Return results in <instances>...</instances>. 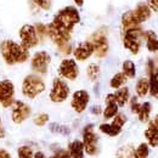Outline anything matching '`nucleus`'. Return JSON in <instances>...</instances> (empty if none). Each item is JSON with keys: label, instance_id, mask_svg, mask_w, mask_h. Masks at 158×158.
<instances>
[{"label": "nucleus", "instance_id": "nucleus-6", "mask_svg": "<svg viewBox=\"0 0 158 158\" xmlns=\"http://www.w3.org/2000/svg\"><path fill=\"white\" fill-rule=\"evenodd\" d=\"M69 94H71V89H69L68 84L64 81V79L55 78L52 80L51 89H50V93H49V99L51 100L54 103L64 102L68 99Z\"/></svg>", "mask_w": 158, "mask_h": 158}, {"label": "nucleus", "instance_id": "nucleus-7", "mask_svg": "<svg viewBox=\"0 0 158 158\" xmlns=\"http://www.w3.org/2000/svg\"><path fill=\"white\" fill-rule=\"evenodd\" d=\"M19 37H20V44L28 51L38 46L40 41L35 27L33 24H23L19 31Z\"/></svg>", "mask_w": 158, "mask_h": 158}, {"label": "nucleus", "instance_id": "nucleus-23", "mask_svg": "<svg viewBox=\"0 0 158 158\" xmlns=\"http://www.w3.org/2000/svg\"><path fill=\"white\" fill-rule=\"evenodd\" d=\"M122 73L127 77V78H135L136 76V67H135V63L131 61V60H125L123 63H122Z\"/></svg>", "mask_w": 158, "mask_h": 158}, {"label": "nucleus", "instance_id": "nucleus-32", "mask_svg": "<svg viewBox=\"0 0 158 158\" xmlns=\"http://www.w3.org/2000/svg\"><path fill=\"white\" fill-rule=\"evenodd\" d=\"M34 152L31 146L22 145L17 148V157L19 158H33Z\"/></svg>", "mask_w": 158, "mask_h": 158}, {"label": "nucleus", "instance_id": "nucleus-1", "mask_svg": "<svg viewBox=\"0 0 158 158\" xmlns=\"http://www.w3.org/2000/svg\"><path fill=\"white\" fill-rule=\"evenodd\" d=\"M0 56L6 64L15 66L27 62L29 59V51L24 49L20 43L6 39L0 43Z\"/></svg>", "mask_w": 158, "mask_h": 158}, {"label": "nucleus", "instance_id": "nucleus-22", "mask_svg": "<svg viewBox=\"0 0 158 158\" xmlns=\"http://www.w3.org/2000/svg\"><path fill=\"white\" fill-rule=\"evenodd\" d=\"M138 98H145L150 93V81L148 78H140L135 85Z\"/></svg>", "mask_w": 158, "mask_h": 158}, {"label": "nucleus", "instance_id": "nucleus-34", "mask_svg": "<svg viewBox=\"0 0 158 158\" xmlns=\"http://www.w3.org/2000/svg\"><path fill=\"white\" fill-rule=\"evenodd\" d=\"M48 122H49V114H48V113H38V114L33 118V123H34L37 127H44Z\"/></svg>", "mask_w": 158, "mask_h": 158}, {"label": "nucleus", "instance_id": "nucleus-30", "mask_svg": "<svg viewBox=\"0 0 158 158\" xmlns=\"http://www.w3.org/2000/svg\"><path fill=\"white\" fill-rule=\"evenodd\" d=\"M134 146L131 143H128V145H124L119 148L116 153V157L117 158H134Z\"/></svg>", "mask_w": 158, "mask_h": 158}, {"label": "nucleus", "instance_id": "nucleus-36", "mask_svg": "<svg viewBox=\"0 0 158 158\" xmlns=\"http://www.w3.org/2000/svg\"><path fill=\"white\" fill-rule=\"evenodd\" d=\"M33 2L43 11H49L52 6V0H33Z\"/></svg>", "mask_w": 158, "mask_h": 158}, {"label": "nucleus", "instance_id": "nucleus-37", "mask_svg": "<svg viewBox=\"0 0 158 158\" xmlns=\"http://www.w3.org/2000/svg\"><path fill=\"white\" fill-rule=\"evenodd\" d=\"M35 31H37V34L39 37V40H44L48 37V31H46V26L43 24V23H37L35 26Z\"/></svg>", "mask_w": 158, "mask_h": 158}, {"label": "nucleus", "instance_id": "nucleus-26", "mask_svg": "<svg viewBox=\"0 0 158 158\" xmlns=\"http://www.w3.org/2000/svg\"><path fill=\"white\" fill-rule=\"evenodd\" d=\"M150 78V94L158 99V71H152L151 73H148Z\"/></svg>", "mask_w": 158, "mask_h": 158}, {"label": "nucleus", "instance_id": "nucleus-44", "mask_svg": "<svg viewBox=\"0 0 158 158\" xmlns=\"http://www.w3.org/2000/svg\"><path fill=\"white\" fill-rule=\"evenodd\" d=\"M5 138V128L2 125V122H1V117H0V140Z\"/></svg>", "mask_w": 158, "mask_h": 158}, {"label": "nucleus", "instance_id": "nucleus-14", "mask_svg": "<svg viewBox=\"0 0 158 158\" xmlns=\"http://www.w3.org/2000/svg\"><path fill=\"white\" fill-rule=\"evenodd\" d=\"M90 102V95L86 90H77L71 98V107L74 112L83 113Z\"/></svg>", "mask_w": 158, "mask_h": 158}, {"label": "nucleus", "instance_id": "nucleus-43", "mask_svg": "<svg viewBox=\"0 0 158 158\" xmlns=\"http://www.w3.org/2000/svg\"><path fill=\"white\" fill-rule=\"evenodd\" d=\"M91 113H93V114L99 116V114L102 113V110H101V107H100V106H94V107H91Z\"/></svg>", "mask_w": 158, "mask_h": 158}, {"label": "nucleus", "instance_id": "nucleus-40", "mask_svg": "<svg viewBox=\"0 0 158 158\" xmlns=\"http://www.w3.org/2000/svg\"><path fill=\"white\" fill-rule=\"evenodd\" d=\"M146 4H147V6L150 7L151 11L158 12V1L157 0H147Z\"/></svg>", "mask_w": 158, "mask_h": 158}, {"label": "nucleus", "instance_id": "nucleus-24", "mask_svg": "<svg viewBox=\"0 0 158 158\" xmlns=\"http://www.w3.org/2000/svg\"><path fill=\"white\" fill-rule=\"evenodd\" d=\"M106 103V107H105V110L102 111V114H103V118L106 119V120H108V119H112L117 113H118V105L114 102V101H112V102H105Z\"/></svg>", "mask_w": 158, "mask_h": 158}, {"label": "nucleus", "instance_id": "nucleus-42", "mask_svg": "<svg viewBox=\"0 0 158 158\" xmlns=\"http://www.w3.org/2000/svg\"><path fill=\"white\" fill-rule=\"evenodd\" d=\"M0 158H12L11 153L5 150V148H0Z\"/></svg>", "mask_w": 158, "mask_h": 158}, {"label": "nucleus", "instance_id": "nucleus-38", "mask_svg": "<svg viewBox=\"0 0 158 158\" xmlns=\"http://www.w3.org/2000/svg\"><path fill=\"white\" fill-rule=\"evenodd\" d=\"M140 106H141V103L138 101V98H131L130 99V111L133 112V113H136L138 114L139 110H140Z\"/></svg>", "mask_w": 158, "mask_h": 158}, {"label": "nucleus", "instance_id": "nucleus-33", "mask_svg": "<svg viewBox=\"0 0 158 158\" xmlns=\"http://www.w3.org/2000/svg\"><path fill=\"white\" fill-rule=\"evenodd\" d=\"M50 130L55 134H61V135H68L69 134V128H67L66 125L57 124V123H52L50 124Z\"/></svg>", "mask_w": 158, "mask_h": 158}, {"label": "nucleus", "instance_id": "nucleus-3", "mask_svg": "<svg viewBox=\"0 0 158 158\" xmlns=\"http://www.w3.org/2000/svg\"><path fill=\"white\" fill-rule=\"evenodd\" d=\"M45 89H46V85H45L44 79L35 73L26 76L21 84L22 95L29 100L37 99L39 95H41L45 91Z\"/></svg>", "mask_w": 158, "mask_h": 158}, {"label": "nucleus", "instance_id": "nucleus-9", "mask_svg": "<svg viewBox=\"0 0 158 158\" xmlns=\"http://www.w3.org/2000/svg\"><path fill=\"white\" fill-rule=\"evenodd\" d=\"M50 62H51L50 54L48 51L40 50V51L34 52V55L31 57V68L35 74L44 76L48 73Z\"/></svg>", "mask_w": 158, "mask_h": 158}, {"label": "nucleus", "instance_id": "nucleus-41", "mask_svg": "<svg viewBox=\"0 0 158 158\" xmlns=\"http://www.w3.org/2000/svg\"><path fill=\"white\" fill-rule=\"evenodd\" d=\"M148 127L153 128L155 130H157V131H158V114H157V116H155V118H153L152 120H151V122H150Z\"/></svg>", "mask_w": 158, "mask_h": 158}, {"label": "nucleus", "instance_id": "nucleus-21", "mask_svg": "<svg viewBox=\"0 0 158 158\" xmlns=\"http://www.w3.org/2000/svg\"><path fill=\"white\" fill-rule=\"evenodd\" d=\"M99 130L102 134H106L107 136H111V138H114V136H118L122 131V129L116 127L114 124L112 123H102L100 124Z\"/></svg>", "mask_w": 158, "mask_h": 158}, {"label": "nucleus", "instance_id": "nucleus-45", "mask_svg": "<svg viewBox=\"0 0 158 158\" xmlns=\"http://www.w3.org/2000/svg\"><path fill=\"white\" fill-rule=\"evenodd\" d=\"M33 158H46V157H45V155H44L41 151H38V152H34Z\"/></svg>", "mask_w": 158, "mask_h": 158}, {"label": "nucleus", "instance_id": "nucleus-4", "mask_svg": "<svg viewBox=\"0 0 158 158\" xmlns=\"http://www.w3.org/2000/svg\"><path fill=\"white\" fill-rule=\"evenodd\" d=\"M89 41L94 45V55L96 57L102 59L108 54L110 45L107 39V31L105 28H101L95 33H93L89 37Z\"/></svg>", "mask_w": 158, "mask_h": 158}, {"label": "nucleus", "instance_id": "nucleus-31", "mask_svg": "<svg viewBox=\"0 0 158 158\" xmlns=\"http://www.w3.org/2000/svg\"><path fill=\"white\" fill-rule=\"evenodd\" d=\"M148 153H150L148 145L142 142L134 150V158H147L148 157Z\"/></svg>", "mask_w": 158, "mask_h": 158}, {"label": "nucleus", "instance_id": "nucleus-39", "mask_svg": "<svg viewBox=\"0 0 158 158\" xmlns=\"http://www.w3.org/2000/svg\"><path fill=\"white\" fill-rule=\"evenodd\" d=\"M50 158H71V156H69V152L67 150H62L61 148L59 151H56L55 155L51 156Z\"/></svg>", "mask_w": 158, "mask_h": 158}, {"label": "nucleus", "instance_id": "nucleus-16", "mask_svg": "<svg viewBox=\"0 0 158 158\" xmlns=\"http://www.w3.org/2000/svg\"><path fill=\"white\" fill-rule=\"evenodd\" d=\"M120 26H122V31L125 32V31H129V29H133V28H139L140 27V22L135 17L133 11H127L122 16Z\"/></svg>", "mask_w": 158, "mask_h": 158}, {"label": "nucleus", "instance_id": "nucleus-17", "mask_svg": "<svg viewBox=\"0 0 158 158\" xmlns=\"http://www.w3.org/2000/svg\"><path fill=\"white\" fill-rule=\"evenodd\" d=\"M133 12H134L135 17L138 19V21L140 22V24L142 22H146L151 17V14H152V11L150 10V7L147 6L146 2H139L136 5V7H135V10H133Z\"/></svg>", "mask_w": 158, "mask_h": 158}, {"label": "nucleus", "instance_id": "nucleus-11", "mask_svg": "<svg viewBox=\"0 0 158 158\" xmlns=\"http://www.w3.org/2000/svg\"><path fill=\"white\" fill-rule=\"evenodd\" d=\"M60 78L66 80H76L79 76V67L74 59H63L59 64Z\"/></svg>", "mask_w": 158, "mask_h": 158}, {"label": "nucleus", "instance_id": "nucleus-27", "mask_svg": "<svg viewBox=\"0 0 158 158\" xmlns=\"http://www.w3.org/2000/svg\"><path fill=\"white\" fill-rule=\"evenodd\" d=\"M127 80L128 78L122 73V72H118V73H116L111 80H110V86L112 88V89H119V88H122V86H124L125 85V83H127Z\"/></svg>", "mask_w": 158, "mask_h": 158}, {"label": "nucleus", "instance_id": "nucleus-29", "mask_svg": "<svg viewBox=\"0 0 158 158\" xmlns=\"http://www.w3.org/2000/svg\"><path fill=\"white\" fill-rule=\"evenodd\" d=\"M145 138L147 140L148 145L152 147H158V131L155 130L153 128L148 127L145 130Z\"/></svg>", "mask_w": 158, "mask_h": 158}, {"label": "nucleus", "instance_id": "nucleus-12", "mask_svg": "<svg viewBox=\"0 0 158 158\" xmlns=\"http://www.w3.org/2000/svg\"><path fill=\"white\" fill-rule=\"evenodd\" d=\"M10 108H11V120L15 124H22L31 116L29 105L21 100H15V102Z\"/></svg>", "mask_w": 158, "mask_h": 158}, {"label": "nucleus", "instance_id": "nucleus-8", "mask_svg": "<svg viewBox=\"0 0 158 158\" xmlns=\"http://www.w3.org/2000/svg\"><path fill=\"white\" fill-rule=\"evenodd\" d=\"M99 138L95 133L94 125L88 124L83 129V145H84V151L89 156H95L99 152Z\"/></svg>", "mask_w": 158, "mask_h": 158}, {"label": "nucleus", "instance_id": "nucleus-46", "mask_svg": "<svg viewBox=\"0 0 158 158\" xmlns=\"http://www.w3.org/2000/svg\"><path fill=\"white\" fill-rule=\"evenodd\" d=\"M73 1H74V4H76L77 6H79V7L84 5V0H73Z\"/></svg>", "mask_w": 158, "mask_h": 158}, {"label": "nucleus", "instance_id": "nucleus-13", "mask_svg": "<svg viewBox=\"0 0 158 158\" xmlns=\"http://www.w3.org/2000/svg\"><path fill=\"white\" fill-rule=\"evenodd\" d=\"M46 31H48V37L50 38V40L57 48H61L63 45L69 44V41H71V33H67V32L60 29L56 26H54L51 22L46 26Z\"/></svg>", "mask_w": 158, "mask_h": 158}, {"label": "nucleus", "instance_id": "nucleus-47", "mask_svg": "<svg viewBox=\"0 0 158 158\" xmlns=\"http://www.w3.org/2000/svg\"><path fill=\"white\" fill-rule=\"evenodd\" d=\"M157 1H158V0H157Z\"/></svg>", "mask_w": 158, "mask_h": 158}, {"label": "nucleus", "instance_id": "nucleus-5", "mask_svg": "<svg viewBox=\"0 0 158 158\" xmlns=\"http://www.w3.org/2000/svg\"><path fill=\"white\" fill-rule=\"evenodd\" d=\"M143 39V32L141 28H133L123 32V45L133 55L139 54L141 49V41Z\"/></svg>", "mask_w": 158, "mask_h": 158}, {"label": "nucleus", "instance_id": "nucleus-10", "mask_svg": "<svg viewBox=\"0 0 158 158\" xmlns=\"http://www.w3.org/2000/svg\"><path fill=\"white\" fill-rule=\"evenodd\" d=\"M16 88L10 79L0 80V105L4 108H9L15 102Z\"/></svg>", "mask_w": 158, "mask_h": 158}, {"label": "nucleus", "instance_id": "nucleus-15", "mask_svg": "<svg viewBox=\"0 0 158 158\" xmlns=\"http://www.w3.org/2000/svg\"><path fill=\"white\" fill-rule=\"evenodd\" d=\"M72 52H73V56H74L76 61L84 62L94 55V45L89 40H85V41L78 44Z\"/></svg>", "mask_w": 158, "mask_h": 158}, {"label": "nucleus", "instance_id": "nucleus-2", "mask_svg": "<svg viewBox=\"0 0 158 158\" xmlns=\"http://www.w3.org/2000/svg\"><path fill=\"white\" fill-rule=\"evenodd\" d=\"M79 22H80V14L76 6H64L54 16V20L51 21L54 26H56L57 28L67 33H72L73 28Z\"/></svg>", "mask_w": 158, "mask_h": 158}, {"label": "nucleus", "instance_id": "nucleus-19", "mask_svg": "<svg viewBox=\"0 0 158 158\" xmlns=\"http://www.w3.org/2000/svg\"><path fill=\"white\" fill-rule=\"evenodd\" d=\"M114 95V100H116V103L118 105V107H124L128 101L130 100V91L127 86H122L117 89V91L113 94Z\"/></svg>", "mask_w": 158, "mask_h": 158}, {"label": "nucleus", "instance_id": "nucleus-20", "mask_svg": "<svg viewBox=\"0 0 158 158\" xmlns=\"http://www.w3.org/2000/svg\"><path fill=\"white\" fill-rule=\"evenodd\" d=\"M143 38L146 39V48L150 52L158 51V37L153 31H147L143 33Z\"/></svg>", "mask_w": 158, "mask_h": 158}, {"label": "nucleus", "instance_id": "nucleus-28", "mask_svg": "<svg viewBox=\"0 0 158 158\" xmlns=\"http://www.w3.org/2000/svg\"><path fill=\"white\" fill-rule=\"evenodd\" d=\"M100 73H101V68L98 63H90L86 67V76L90 81H96L100 77Z\"/></svg>", "mask_w": 158, "mask_h": 158}, {"label": "nucleus", "instance_id": "nucleus-18", "mask_svg": "<svg viewBox=\"0 0 158 158\" xmlns=\"http://www.w3.org/2000/svg\"><path fill=\"white\" fill-rule=\"evenodd\" d=\"M68 152L71 158H84V145L80 140H73L68 146Z\"/></svg>", "mask_w": 158, "mask_h": 158}, {"label": "nucleus", "instance_id": "nucleus-25", "mask_svg": "<svg viewBox=\"0 0 158 158\" xmlns=\"http://www.w3.org/2000/svg\"><path fill=\"white\" fill-rule=\"evenodd\" d=\"M151 110H152V107H151V103H150V102H143V103H141L140 110H139V112H138L139 120L142 122V123L148 122L150 114H151Z\"/></svg>", "mask_w": 158, "mask_h": 158}, {"label": "nucleus", "instance_id": "nucleus-35", "mask_svg": "<svg viewBox=\"0 0 158 158\" xmlns=\"http://www.w3.org/2000/svg\"><path fill=\"white\" fill-rule=\"evenodd\" d=\"M113 120H112V124H114L116 127H118V128H123L124 127V124L127 123V117H125V114L124 113H117L114 117H113Z\"/></svg>", "mask_w": 158, "mask_h": 158}]
</instances>
